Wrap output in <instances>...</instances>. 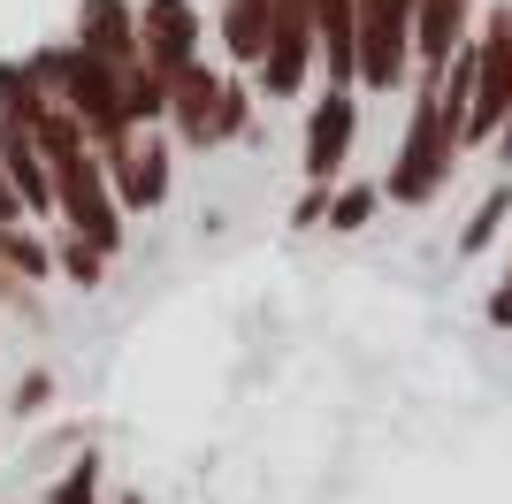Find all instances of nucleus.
<instances>
[{"instance_id": "18", "label": "nucleus", "mask_w": 512, "mask_h": 504, "mask_svg": "<svg viewBox=\"0 0 512 504\" xmlns=\"http://www.w3.org/2000/svg\"><path fill=\"white\" fill-rule=\"evenodd\" d=\"M490 321H497V329H512V268H505V283L490 291Z\"/></svg>"}, {"instance_id": "10", "label": "nucleus", "mask_w": 512, "mask_h": 504, "mask_svg": "<svg viewBox=\"0 0 512 504\" xmlns=\"http://www.w3.org/2000/svg\"><path fill=\"white\" fill-rule=\"evenodd\" d=\"M77 46L100 54V62H115V69L146 62V54H138V16H130V0H85V8H77Z\"/></svg>"}, {"instance_id": "6", "label": "nucleus", "mask_w": 512, "mask_h": 504, "mask_svg": "<svg viewBox=\"0 0 512 504\" xmlns=\"http://www.w3.org/2000/svg\"><path fill=\"white\" fill-rule=\"evenodd\" d=\"M352 130H360V115H352V84L321 92V100H314V123H306V176H314V184H337V176H344Z\"/></svg>"}, {"instance_id": "15", "label": "nucleus", "mask_w": 512, "mask_h": 504, "mask_svg": "<svg viewBox=\"0 0 512 504\" xmlns=\"http://www.w3.org/2000/svg\"><path fill=\"white\" fill-rule=\"evenodd\" d=\"M100 268H107V252L92 245V237H77V245H69V275H77V283H100Z\"/></svg>"}, {"instance_id": "1", "label": "nucleus", "mask_w": 512, "mask_h": 504, "mask_svg": "<svg viewBox=\"0 0 512 504\" xmlns=\"http://www.w3.org/2000/svg\"><path fill=\"white\" fill-rule=\"evenodd\" d=\"M512 123V0L490 8V31L474 39V107H467V146L497 138Z\"/></svg>"}, {"instance_id": "8", "label": "nucleus", "mask_w": 512, "mask_h": 504, "mask_svg": "<svg viewBox=\"0 0 512 504\" xmlns=\"http://www.w3.org/2000/svg\"><path fill=\"white\" fill-rule=\"evenodd\" d=\"M107 176H115V199H123V207H161V199H169V153H161V138H138V130H130L123 146L107 153Z\"/></svg>"}, {"instance_id": "14", "label": "nucleus", "mask_w": 512, "mask_h": 504, "mask_svg": "<svg viewBox=\"0 0 512 504\" xmlns=\"http://www.w3.org/2000/svg\"><path fill=\"white\" fill-rule=\"evenodd\" d=\"M367 214H375V184H344L337 199H329V222H337V230H360Z\"/></svg>"}, {"instance_id": "3", "label": "nucleus", "mask_w": 512, "mask_h": 504, "mask_svg": "<svg viewBox=\"0 0 512 504\" xmlns=\"http://www.w3.org/2000/svg\"><path fill=\"white\" fill-rule=\"evenodd\" d=\"M169 123L184 130L192 146H214V138L245 130V92H237V84H222L207 62H192L184 77L169 84Z\"/></svg>"}, {"instance_id": "16", "label": "nucleus", "mask_w": 512, "mask_h": 504, "mask_svg": "<svg viewBox=\"0 0 512 504\" xmlns=\"http://www.w3.org/2000/svg\"><path fill=\"white\" fill-rule=\"evenodd\" d=\"M46 504H92V466H77V474H69V482L54 489Z\"/></svg>"}, {"instance_id": "13", "label": "nucleus", "mask_w": 512, "mask_h": 504, "mask_svg": "<svg viewBox=\"0 0 512 504\" xmlns=\"http://www.w3.org/2000/svg\"><path fill=\"white\" fill-rule=\"evenodd\" d=\"M505 214H512V191L497 184L490 199L474 207V222H467V237H459V245H467V252H482V245H490V237H497V222H505Z\"/></svg>"}, {"instance_id": "9", "label": "nucleus", "mask_w": 512, "mask_h": 504, "mask_svg": "<svg viewBox=\"0 0 512 504\" xmlns=\"http://www.w3.org/2000/svg\"><path fill=\"white\" fill-rule=\"evenodd\" d=\"M467 16H474V0H421V8H413V62H421V84H436L444 62L467 46Z\"/></svg>"}, {"instance_id": "4", "label": "nucleus", "mask_w": 512, "mask_h": 504, "mask_svg": "<svg viewBox=\"0 0 512 504\" xmlns=\"http://www.w3.org/2000/svg\"><path fill=\"white\" fill-rule=\"evenodd\" d=\"M321 39H314V0H276V23H268V46H260V92L268 100H291L314 69Z\"/></svg>"}, {"instance_id": "5", "label": "nucleus", "mask_w": 512, "mask_h": 504, "mask_svg": "<svg viewBox=\"0 0 512 504\" xmlns=\"http://www.w3.org/2000/svg\"><path fill=\"white\" fill-rule=\"evenodd\" d=\"M138 54H146V69H161V77H184V69L199 62V16L192 0H146L138 8Z\"/></svg>"}, {"instance_id": "12", "label": "nucleus", "mask_w": 512, "mask_h": 504, "mask_svg": "<svg viewBox=\"0 0 512 504\" xmlns=\"http://www.w3.org/2000/svg\"><path fill=\"white\" fill-rule=\"evenodd\" d=\"M268 23H276V0H222V46H230L237 62H260Z\"/></svg>"}, {"instance_id": "2", "label": "nucleus", "mask_w": 512, "mask_h": 504, "mask_svg": "<svg viewBox=\"0 0 512 504\" xmlns=\"http://www.w3.org/2000/svg\"><path fill=\"white\" fill-rule=\"evenodd\" d=\"M413 8L421 0H360V84L398 92L413 62Z\"/></svg>"}, {"instance_id": "7", "label": "nucleus", "mask_w": 512, "mask_h": 504, "mask_svg": "<svg viewBox=\"0 0 512 504\" xmlns=\"http://www.w3.org/2000/svg\"><path fill=\"white\" fill-rule=\"evenodd\" d=\"M0 161H8V184L23 191V214L54 207V161H46L39 130L23 123V115H0Z\"/></svg>"}, {"instance_id": "11", "label": "nucleus", "mask_w": 512, "mask_h": 504, "mask_svg": "<svg viewBox=\"0 0 512 504\" xmlns=\"http://www.w3.org/2000/svg\"><path fill=\"white\" fill-rule=\"evenodd\" d=\"M314 39L337 84H360V0H314Z\"/></svg>"}, {"instance_id": "17", "label": "nucleus", "mask_w": 512, "mask_h": 504, "mask_svg": "<svg viewBox=\"0 0 512 504\" xmlns=\"http://www.w3.org/2000/svg\"><path fill=\"white\" fill-rule=\"evenodd\" d=\"M0 222H23V191L8 184V161H0Z\"/></svg>"}]
</instances>
